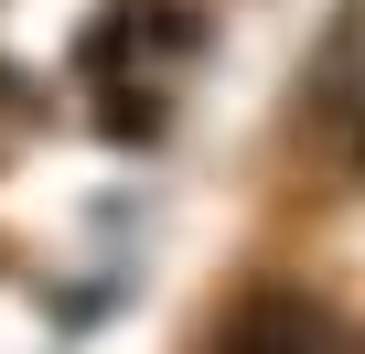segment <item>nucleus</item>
I'll return each mask as SVG.
<instances>
[{"mask_svg": "<svg viewBox=\"0 0 365 354\" xmlns=\"http://www.w3.org/2000/svg\"><path fill=\"white\" fill-rule=\"evenodd\" d=\"M215 354H344V333H333L322 301H301V290H258V301L226 322Z\"/></svg>", "mask_w": 365, "mask_h": 354, "instance_id": "f257e3e1", "label": "nucleus"}, {"mask_svg": "<svg viewBox=\"0 0 365 354\" xmlns=\"http://www.w3.org/2000/svg\"><path fill=\"white\" fill-rule=\"evenodd\" d=\"M312 118H322L344 150H365V0L333 22V43L312 54Z\"/></svg>", "mask_w": 365, "mask_h": 354, "instance_id": "f03ea898", "label": "nucleus"}]
</instances>
